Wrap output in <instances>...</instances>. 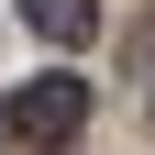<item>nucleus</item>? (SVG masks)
<instances>
[{"label": "nucleus", "instance_id": "nucleus-1", "mask_svg": "<svg viewBox=\"0 0 155 155\" xmlns=\"http://www.w3.org/2000/svg\"><path fill=\"white\" fill-rule=\"evenodd\" d=\"M89 122V78H22V89H11V111H0V133H11V144H67V133Z\"/></svg>", "mask_w": 155, "mask_h": 155}, {"label": "nucleus", "instance_id": "nucleus-2", "mask_svg": "<svg viewBox=\"0 0 155 155\" xmlns=\"http://www.w3.org/2000/svg\"><path fill=\"white\" fill-rule=\"evenodd\" d=\"M22 22L45 33V45H89V33H100V0H22Z\"/></svg>", "mask_w": 155, "mask_h": 155}]
</instances>
